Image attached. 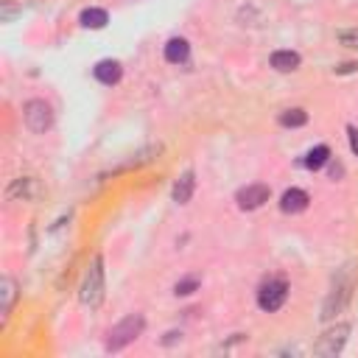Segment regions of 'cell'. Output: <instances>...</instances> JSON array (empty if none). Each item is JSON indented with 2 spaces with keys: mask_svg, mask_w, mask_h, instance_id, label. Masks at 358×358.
<instances>
[{
  "mask_svg": "<svg viewBox=\"0 0 358 358\" xmlns=\"http://www.w3.org/2000/svg\"><path fill=\"white\" fill-rule=\"evenodd\" d=\"M269 196H271L269 185L255 182V185L241 188V190L235 193V202H238V207H241V210H258V207H263V204L269 202Z\"/></svg>",
  "mask_w": 358,
  "mask_h": 358,
  "instance_id": "ba28073f",
  "label": "cell"
},
{
  "mask_svg": "<svg viewBox=\"0 0 358 358\" xmlns=\"http://www.w3.org/2000/svg\"><path fill=\"white\" fill-rule=\"evenodd\" d=\"M163 56H165L168 64H185L188 56H190V42H188L185 37H171V39L165 42Z\"/></svg>",
  "mask_w": 358,
  "mask_h": 358,
  "instance_id": "8fae6325",
  "label": "cell"
},
{
  "mask_svg": "<svg viewBox=\"0 0 358 358\" xmlns=\"http://www.w3.org/2000/svg\"><path fill=\"white\" fill-rule=\"evenodd\" d=\"M93 76L101 82V84H118L120 82V76H123V67H120V62H115V59H101L96 67H93Z\"/></svg>",
  "mask_w": 358,
  "mask_h": 358,
  "instance_id": "30bf717a",
  "label": "cell"
},
{
  "mask_svg": "<svg viewBox=\"0 0 358 358\" xmlns=\"http://www.w3.org/2000/svg\"><path fill=\"white\" fill-rule=\"evenodd\" d=\"M269 62H271V67L277 70V73H294L303 59H300L297 51H274Z\"/></svg>",
  "mask_w": 358,
  "mask_h": 358,
  "instance_id": "5bb4252c",
  "label": "cell"
},
{
  "mask_svg": "<svg viewBox=\"0 0 358 358\" xmlns=\"http://www.w3.org/2000/svg\"><path fill=\"white\" fill-rule=\"evenodd\" d=\"M15 300H17V285H15L12 277H3L0 280V325H6Z\"/></svg>",
  "mask_w": 358,
  "mask_h": 358,
  "instance_id": "7c38bea8",
  "label": "cell"
},
{
  "mask_svg": "<svg viewBox=\"0 0 358 358\" xmlns=\"http://www.w3.org/2000/svg\"><path fill=\"white\" fill-rule=\"evenodd\" d=\"M79 23H82L84 28L98 31V28H104V26L109 23V15H107L104 9H84V12H82V17H79Z\"/></svg>",
  "mask_w": 358,
  "mask_h": 358,
  "instance_id": "2e32d148",
  "label": "cell"
},
{
  "mask_svg": "<svg viewBox=\"0 0 358 358\" xmlns=\"http://www.w3.org/2000/svg\"><path fill=\"white\" fill-rule=\"evenodd\" d=\"M355 280H358V263L347 260L341 269H336L333 280H330V292L322 303V322H333L352 300V289H355Z\"/></svg>",
  "mask_w": 358,
  "mask_h": 358,
  "instance_id": "6da1fadb",
  "label": "cell"
},
{
  "mask_svg": "<svg viewBox=\"0 0 358 358\" xmlns=\"http://www.w3.org/2000/svg\"><path fill=\"white\" fill-rule=\"evenodd\" d=\"M289 300V283L285 280H266L258 289V308L266 314H274Z\"/></svg>",
  "mask_w": 358,
  "mask_h": 358,
  "instance_id": "277c9868",
  "label": "cell"
},
{
  "mask_svg": "<svg viewBox=\"0 0 358 358\" xmlns=\"http://www.w3.org/2000/svg\"><path fill=\"white\" fill-rule=\"evenodd\" d=\"M347 137H350V149L358 154V129L355 126H347Z\"/></svg>",
  "mask_w": 358,
  "mask_h": 358,
  "instance_id": "603a6c76",
  "label": "cell"
},
{
  "mask_svg": "<svg viewBox=\"0 0 358 358\" xmlns=\"http://www.w3.org/2000/svg\"><path fill=\"white\" fill-rule=\"evenodd\" d=\"M280 126H285V129H300V126H305L308 123V112L305 109H300V107H294V109H285V112H280Z\"/></svg>",
  "mask_w": 358,
  "mask_h": 358,
  "instance_id": "ac0fdd59",
  "label": "cell"
},
{
  "mask_svg": "<svg viewBox=\"0 0 358 358\" xmlns=\"http://www.w3.org/2000/svg\"><path fill=\"white\" fill-rule=\"evenodd\" d=\"M23 120H26V126H28L34 134H45V132L53 126V109H51L48 101L31 98V101L23 107Z\"/></svg>",
  "mask_w": 358,
  "mask_h": 358,
  "instance_id": "5b68a950",
  "label": "cell"
},
{
  "mask_svg": "<svg viewBox=\"0 0 358 358\" xmlns=\"http://www.w3.org/2000/svg\"><path fill=\"white\" fill-rule=\"evenodd\" d=\"M199 289V277H185V280H179L177 285H174V294L177 297H188V294H193Z\"/></svg>",
  "mask_w": 358,
  "mask_h": 358,
  "instance_id": "ffe728a7",
  "label": "cell"
},
{
  "mask_svg": "<svg viewBox=\"0 0 358 358\" xmlns=\"http://www.w3.org/2000/svg\"><path fill=\"white\" fill-rule=\"evenodd\" d=\"M42 193L45 190H42L39 179H34V177H17L6 188V199L9 202H37V199H42Z\"/></svg>",
  "mask_w": 358,
  "mask_h": 358,
  "instance_id": "52a82bcc",
  "label": "cell"
},
{
  "mask_svg": "<svg viewBox=\"0 0 358 358\" xmlns=\"http://www.w3.org/2000/svg\"><path fill=\"white\" fill-rule=\"evenodd\" d=\"M143 328H146V319H143V314H129L126 319H120V322L109 330V336H107V350H109V352L123 350L126 344H132V341L143 333Z\"/></svg>",
  "mask_w": 358,
  "mask_h": 358,
  "instance_id": "3957f363",
  "label": "cell"
},
{
  "mask_svg": "<svg viewBox=\"0 0 358 358\" xmlns=\"http://www.w3.org/2000/svg\"><path fill=\"white\" fill-rule=\"evenodd\" d=\"M160 152H163L160 143H157V146H146V149H140L137 154H132V160H126V163H123V165H118L115 171H129V168H137V165H146V163L157 160V157H160Z\"/></svg>",
  "mask_w": 358,
  "mask_h": 358,
  "instance_id": "9a60e30c",
  "label": "cell"
},
{
  "mask_svg": "<svg viewBox=\"0 0 358 358\" xmlns=\"http://www.w3.org/2000/svg\"><path fill=\"white\" fill-rule=\"evenodd\" d=\"M336 39H339V45H344V48H352V51H358V28H347V31H339V34H336Z\"/></svg>",
  "mask_w": 358,
  "mask_h": 358,
  "instance_id": "44dd1931",
  "label": "cell"
},
{
  "mask_svg": "<svg viewBox=\"0 0 358 358\" xmlns=\"http://www.w3.org/2000/svg\"><path fill=\"white\" fill-rule=\"evenodd\" d=\"M330 177H333V179H336V177H341V165H339V163H336V165H330Z\"/></svg>",
  "mask_w": 358,
  "mask_h": 358,
  "instance_id": "d4e9b609",
  "label": "cell"
},
{
  "mask_svg": "<svg viewBox=\"0 0 358 358\" xmlns=\"http://www.w3.org/2000/svg\"><path fill=\"white\" fill-rule=\"evenodd\" d=\"M17 15H23V9L15 0H3V3H0V23H12Z\"/></svg>",
  "mask_w": 358,
  "mask_h": 358,
  "instance_id": "d6986e66",
  "label": "cell"
},
{
  "mask_svg": "<svg viewBox=\"0 0 358 358\" xmlns=\"http://www.w3.org/2000/svg\"><path fill=\"white\" fill-rule=\"evenodd\" d=\"M168 339H163V344H174V341H182V333H177V330H171V333H165Z\"/></svg>",
  "mask_w": 358,
  "mask_h": 358,
  "instance_id": "cb8c5ba5",
  "label": "cell"
},
{
  "mask_svg": "<svg viewBox=\"0 0 358 358\" xmlns=\"http://www.w3.org/2000/svg\"><path fill=\"white\" fill-rule=\"evenodd\" d=\"M193 190H196V174L188 168V171L174 182L171 196H174V202H177V204H188V202H190V196H193Z\"/></svg>",
  "mask_w": 358,
  "mask_h": 358,
  "instance_id": "4fadbf2b",
  "label": "cell"
},
{
  "mask_svg": "<svg viewBox=\"0 0 358 358\" xmlns=\"http://www.w3.org/2000/svg\"><path fill=\"white\" fill-rule=\"evenodd\" d=\"M347 336H350V325L347 322H339V325L328 328L319 336V341L314 344V355H325V358L339 355L344 350V344H347Z\"/></svg>",
  "mask_w": 358,
  "mask_h": 358,
  "instance_id": "8992f818",
  "label": "cell"
},
{
  "mask_svg": "<svg viewBox=\"0 0 358 358\" xmlns=\"http://www.w3.org/2000/svg\"><path fill=\"white\" fill-rule=\"evenodd\" d=\"M358 70V62H344V64H339L336 67V76H344V73H355Z\"/></svg>",
  "mask_w": 358,
  "mask_h": 358,
  "instance_id": "7402d4cb",
  "label": "cell"
},
{
  "mask_svg": "<svg viewBox=\"0 0 358 358\" xmlns=\"http://www.w3.org/2000/svg\"><path fill=\"white\" fill-rule=\"evenodd\" d=\"M104 292H107V285H104V258L96 255L84 271V280H82V289H79V300L84 308L96 311L101 303H104Z\"/></svg>",
  "mask_w": 358,
  "mask_h": 358,
  "instance_id": "7a4b0ae2",
  "label": "cell"
},
{
  "mask_svg": "<svg viewBox=\"0 0 358 358\" xmlns=\"http://www.w3.org/2000/svg\"><path fill=\"white\" fill-rule=\"evenodd\" d=\"M311 204V196L303 188H289L280 196V210L289 213V216H297V213H305Z\"/></svg>",
  "mask_w": 358,
  "mask_h": 358,
  "instance_id": "9c48e42d",
  "label": "cell"
},
{
  "mask_svg": "<svg viewBox=\"0 0 358 358\" xmlns=\"http://www.w3.org/2000/svg\"><path fill=\"white\" fill-rule=\"evenodd\" d=\"M303 163H305V168H308V171H319L322 165H328V163H330V149H328V146H314V149L305 154V160H303Z\"/></svg>",
  "mask_w": 358,
  "mask_h": 358,
  "instance_id": "e0dca14e",
  "label": "cell"
}]
</instances>
